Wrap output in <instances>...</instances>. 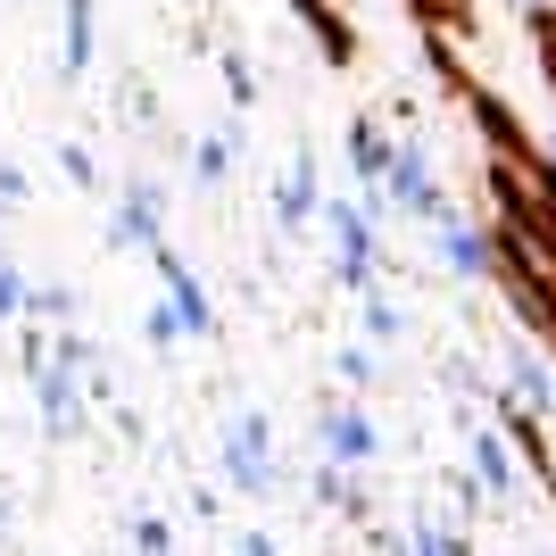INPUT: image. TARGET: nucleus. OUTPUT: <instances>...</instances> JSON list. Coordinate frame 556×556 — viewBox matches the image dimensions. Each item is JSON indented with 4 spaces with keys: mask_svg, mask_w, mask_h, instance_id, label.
<instances>
[{
    "mask_svg": "<svg viewBox=\"0 0 556 556\" xmlns=\"http://www.w3.org/2000/svg\"><path fill=\"white\" fill-rule=\"evenodd\" d=\"M316 441L332 448V465H366L374 457V424L357 416V407H325V416H316Z\"/></svg>",
    "mask_w": 556,
    "mask_h": 556,
    "instance_id": "0eeeda50",
    "label": "nucleus"
},
{
    "mask_svg": "<svg viewBox=\"0 0 556 556\" xmlns=\"http://www.w3.org/2000/svg\"><path fill=\"white\" fill-rule=\"evenodd\" d=\"M150 266H159V282H166V307L184 316V341H208V332H216V307H208V291H200V275H191L166 241L150 250Z\"/></svg>",
    "mask_w": 556,
    "mask_h": 556,
    "instance_id": "7ed1b4c3",
    "label": "nucleus"
},
{
    "mask_svg": "<svg viewBox=\"0 0 556 556\" xmlns=\"http://www.w3.org/2000/svg\"><path fill=\"white\" fill-rule=\"evenodd\" d=\"M0 316H25V275L17 266H0Z\"/></svg>",
    "mask_w": 556,
    "mask_h": 556,
    "instance_id": "dca6fc26",
    "label": "nucleus"
},
{
    "mask_svg": "<svg viewBox=\"0 0 556 556\" xmlns=\"http://www.w3.org/2000/svg\"><path fill=\"white\" fill-rule=\"evenodd\" d=\"M0 523H9V507H0Z\"/></svg>",
    "mask_w": 556,
    "mask_h": 556,
    "instance_id": "412c9836",
    "label": "nucleus"
},
{
    "mask_svg": "<svg viewBox=\"0 0 556 556\" xmlns=\"http://www.w3.org/2000/svg\"><path fill=\"white\" fill-rule=\"evenodd\" d=\"M141 332H150V349H175V341H184V316H175V307H150V316H141Z\"/></svg>",
    "mask_w": 556,
    "mask_h": 556,
    "instance_id": "ddd939ff",
    "label": "nucleus"
},
{
    "mask_svg": "<svg viewBox=\"0 0 556 556\" xmlns=\"http://www.w3.org/2000/svg\"><path fill=\"white\" fill-rule=\"evenodd\" d=\"M134 548L141 556H166V523H134Z\"/></svg>",
    "mask_w": 556,
    "mask_h": 556,
    "instance_id": "f3484780",
    "label": "nucleus"
},
{
    "mask_svg": "<svg viewBox=\"0 0 556 556\" xmlns=\"http://www.w3.org/2000/svg\"><path fill=\"white\" fill-rule=\"evenodd\" d=\"M349 166H357V184H366V200H357V208L374 216V200H382V175H391V141L374 134V125H349Z\"/></svg>",
    "mask_w": 556,
    "mask_h": 556,
    "instance_id": "9d476101",
    "label": "nucleus"
},
{
    "mask_svg": "<svg viewBox=\"0 0 556 556\" xmlns=\"http://www.w3.org/2000/svg\"><path fill=\"white\" fill-rule=\"evenodd\" d=\"M159 184H134L125 200H116V216H109V241L116 250H159Z\"/></svg>",
    "mask_w": 556,
    "mask_h": 556,
    "instance_id": "20e7f679",
    "label": "nucleus"
},
{
    "mask_svg": "<svg viewBox=\"0 0 556 556\" xmlns=\"http://www.w3.org/2000/svg\"><path fill=\"white\" fill-rule=\"evenodd\" d=\"M316 208H325V191H316V159H291L282 166V191H275V216H282V232H307L316 225Z\"/></svg>",
    "mask_w": 556,
    "mask_h": 556,
    "instance_id": "39448f33",
    "label": "nucleus"
},
{
    "mask_svg": "<svg viewBox=\"0 0 556 556\" xmlns=\"http://www.w3.org/2000/svg\"><path fill=\"white\" fill-rule=\"evenodd\" d=\"M316 225L341 241V282L374 291V216L357 208V200H325V208H316Z\"/></svg>",
    "mask_w": 556,
    "mask_h": 556,
    "instance_id": "f03ea898",
    "label": "nucleus"
},
{
    "mask_svg": "<svg viewBox=\"0 0 556 556\" xmlns=\"http://www.w3.org/2000/svg\"><path fill=\"white\" fill-rule=\"evenodd\" d=\"M473 465H482V482L498 490V498L515 490V457H507V441H498V432H482V441H473Z\"/></svg>",
    "mask_w": 556,
    "mask_h": 556,
    "instance_id": "f8f14e48",
    "label": "nucleus"
},
{
    "mask_svg": "<svg viewBox=\"0 0 556 556\" xmlns=\"http://www.w3.org/2000/svg\"><path fill=\"white\" fill-rule=\"evenodd\" d=\"M232 556H275V540H266V532H250V540H241Z\"/></svg>",
    "mask_w": 556,
    "mask_h": 556,
    "instance_id": "6ab92c4d",
    "label": "nucleus"
},
{
    "mask_svg": "<svg viewBox=\"0 0 556 556\" xmlns=\"http://www.w3.org/2000/svg\"><path fill=\"white\" fill-rule=\"evenodd\" d=\"M432 241H441L448 275H465V282H482V275H490V241H482L473 225H465L457 208H448V216H432Z\"/></svg>",
    "mask_w": 556,
    "mask_h": 556,
    "instance_id": "423d86ee",
    "label": "nucleus"
},
{
    "mask_svg": "<svg viewBox=\"0 0 556 556\" xmlns=\"http://www.w3.org/2000/svg\"><path fill=\"white\" fill-rule=\"evenodd\" d=\"M92 25H100V0H67V67H59L67 84L92 67Z\"/></svg>",
    "mask_w": 556,
    "mask_h": 556,
    "instance_id": "9b49d317",
    "label": "nucleus"
},
{
    "mask_svg": "<svg viewBox=\"0 0 556 556\" xmlns=\"http://www.w3.org/2000/svg\"><path fill=\"white\" fill-rule=\"evenodd\" d=\"M366 341H382V349L399 341V307H391V300H374V291H366Z\"/></svg>",
    "mask_w": 556,
    "mask_h": 556,
    "instance_id": "4468645a",
    "label": "nucleus"
},
{
    "mask_svg": "<svg viewBox=\"0 0 556 556\" xmlns=\"http://www.w3.org/2000/svg\"><path fill=\"white\" fill-rule=\"evenodd\" d=\"M34 399H42L50 432H67V424H75V366H67V357H34Z\"/></svg>",
    "mask_w": 556,
    "mask_h": 556,
    "instance_id": "6e6552de",
    "label": "nucleus"
},
{
    "mask_svg": "<svg viewBox=\"0 0 556 556\" xmlns=\"http://www.w3.org/2000/svg\"><path fill=\"white\" fill-rule=\"evenodd\" d=\"M507 399H523V416H556V374L540 366L523 341H515V357H507Z\"/></svg>",
    "mask_w": 556,
    "mask_h": 556,
    "instance_id": "1a4fd4ad",
    "label": "nucleus"
},
{
    "mask_svg": "<svg viewBox=\"0 0 556 556\" xmlns=\"http://www.w3.org/2000/svg\"><path fill=\"white\" fill-rule=\"evenodd\" d=\"M225 482L232 490H275V441H266V416H232L225 424Z\"/></svg>",
    "mask_w": 556,
    "mask_h": 556,
    "instance_id": "f257e3e1",
    "label": "nucleus"
},
{
    "mask_svg": "<svg viewBox=\"0 0 556 556\" xmlns=\"http://www.w3.org/2000/svg\"><path fill=\"white\" fill-rule=\"evenodd\" d=\"M548 150H556V134H548Z\"/></svg>",
    "mask_w": 556,
    "mask_h": 556,
    "instance_id": "4be33fe9",
    "label": "nucleus"
},
{
    "mask_svg": "<svg viewBox=\"0 0 556 556\" xmlns=\"http://www.w3.org/2000/svg\"><path fill=\"white\" fill-rule=\"evenodd\" d=\"M191 166H200V184H225V166H232V141H200V159H191Z\"/></svg>",
    "mask_w": 556,
    "mask_h": 556,
    "instance_id": "2eb2a0df",
    "label": "nucleus"
},
{
    "mask_svg": "<svg viewBox=\"0 0 556 556\" xmlns=\"http://www.w3.org/2000/svg\"><path fill=\"white\" fill-rule=\"evenodd\" d=\"M532 9H556V0H532Z\"/></svg>",
    "mask_w": 556,
    "mask_h": 556,
    "instance_id": "aec40b11",
    "label": "nucleus"
},
{
    "mask_svg": "<svg viewBox=\"0 0 556 556\" xmlns=\"http://www.w3.org/2000/svg\"><path fill=\"white\" fill-rule=\"evenodd\" d=\"M0 200H25V175H17L9 159H0Z\"/></svg>",
    "mask_w": 556,
    "mask_h": 556,
    "instance_id": "a211bd4d",
    "label": "nucleus"
}]
</instances>
